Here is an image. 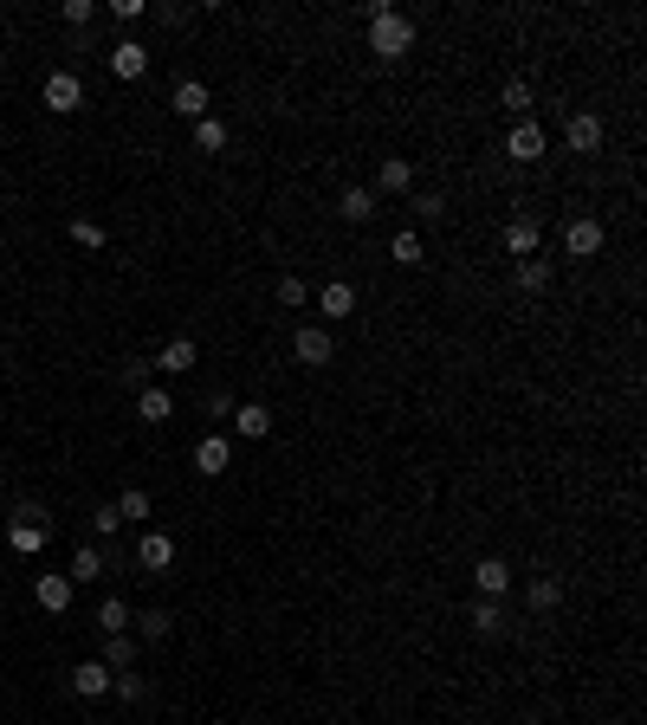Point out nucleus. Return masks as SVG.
I'll return each mask as SVG.
<instances>
[{
    "mask_svg": "<svg viewBox=\"0 0 647 725\" xmlns=\"http://www.w3.org/2000/svg\"><path fill=\"white\" fill-rule=\"evenodd\" d=\"M538 246H544V227L531 221V214L505 221V253H512V259H538Z\"/></svg>",
    "mask_w": 647,
    "mask_h": 725,
    "instance_id": "nucleus-13",
    "label": "nucleus"
},
{
    "mask_svg": "<svg viewBox=\"0 0 647 725\" xmlns=\"http://www.w3.org/2000/svg\"><path fill=\"white\" fill-rule=\"evenodd\" d=\"M0 363H7V344H0Z\"/></svg>",
    "mask_w": 647,
    "mask_h": 725,
    "instance_id": "nucleus-40",
    "label": "nucleus"
},
{
    "mask_svg": "<svg viewBox=\"0 0 647 725\" xmlns=\"http://www.w3.org/2000/svg\"><path fill=\"white\" fill-rule=\"evenodd\" d=\"M518 292H550V259H518Z\"/></svg>",
    "mask_w": 647,
    "mask_h": 725,
    "instance_id": "nucleus-29",
    "label": "nucleus"
},
{
    "mask_svg": "<svg viewBox=\"0 0 647 725\" xmlns=\"http://www.w3.org/2000/svg\"><path fill=\"white\" fill-rule=\"evenodd\" d=\"M292 357L305 369H324L330 357H337V337H330L324 324H298V331H292Z\"/></svg>",
    "mask_w": 647,
    "mask_h": 725,
    "instance_id": "nucleus-4",
    "label": "nucleus"
},
{
    "mask_svg": "<svg viewBox=\"0 0 647 725\" xmlns=\"http://www.w3.org/2000/svg\"><path fill=\"white\" fill-rule=\"evenodd\" d=\"M136 415H143L149 428H162V421L175 415V395H169V389H156V382H149V389H136Z\"/></svg>",
    "mask_w": 647,
    "mask_h": 725,
    "instance_id": "nucleus-20",
    "label": "nucleus"
},
{
    "mask_svg": "<svg viewBox=\"0 0 647 725\" xmlns=\"http://www.w3.org/2000/svg\"><path fill=\"white\" fill-rule=\"evenodd\" d=\"M544 149H550V136H544L538 117H518L512 130H505V156H512V162H538Z\"/></svg>",
    "mask_w": 647,
    "mask_h": 725,
    "instance_id": "nucleus-5",
    "label": "nucleus"
},
{
    "mask_svg": "<svg viewBox=\"0 0 647 725\" xmlns=\"http://www.w3.org/2000/svg\"><path fill=\"white\" fill-rule=\"evenodd\" d=\"M59 20L78 33V26H91V20H98V7H91V0H65V7H59Z\"/></svg>",
    "mask_w": 647,
    "mask_h": 725,
    "instance_id": "nucleus-35",
    "label": "nucleus"
},
{
    "mask_svg": "<svg viewBox=\"0 0 647 725\" xmlns=\"http://www.w3.org/2000/svg\"><path fill=\"white\" fill-rule=\"evenodd\" d=\"M33 596H39V609H46V615H65V609H72V577H65V570H39Z\"/></svg>",
    "mask_w": 647,
    "mask_h": 725,
    "instance_id": "nucleus-8",
    "label": "nucleus"
},
{
    "mask_svg": "<svg viewBox=\"0 0 647 725\" xmlns=\"http://www.w3.org/2000/svg\"><path fill=\"white\" fill-rule=\"evenodd\" d=\"M136 564L143 570H169L175 564V538L169 531H143V538H136Z\"/></svg>",
    "mask_w": 647,
    "mask_h": 725,
    "instance_id": "nucleus-16",
    "label": "nucleus"
},
{
    "mask_svg": "<svg viewBox=\"0 0 647 725\" xmlns=\"http://www.w3.org/2000/svg\"><path fill=\"white\" fill-rule=\"evenodd\" d=\"M46 538H52L46 512H39V505H20V512H13V525H7V544L20 557H39V551H46Z\"/></svg>",
    "mask_w": 647,
    "mask_h": 725,
    "instance_id": "nucleus-2",
    "label": "nucleus"
},
{
    "mask_svg": "<svg viewBox=\"0 0 647 725\" xmlns=\"http://www.w3.org/2000/svg\"><path fill=\"white\" fill-rule=\"evenodd\" d=\"M91 622H98L104 635H130V603H123V596H104V603H98V615H91Z\"/></svg>",
    "mask_w": 647,
    "mask_h": 725,
    "instance_id": "nucleus-22",
    "label": "nucleus"
},
{
    "mask_svg": "<svg viewBox=\"0 0 647 725\" xmlns=\"http://www.w3.org/2000/svg\"><path fill=\"white\" fill-rule=\"evenodd\" d=\"M208 104H214V98H208V85H201V78H182V85L169 91V111H175V117H188V123L208 117Z\"/></svg>",
    "mask_w": 647,
    "mask_h": 725,
    "instance_id": "nucleus-12",
    "label": "nucleus"
},
{
    "mask_svg": "<svg viewBox=\"0 0 647 725\" xmlns=\"http://www.w3.org/2000/svg\"><path fill=\"white\" fill-rule=\"evenodd\" d=\"M227 467H233V441H227V434H208V441L195 447V473H201V480H220Z\"/></svg>",
    "mask_w": 647,
    "mask_h": 725,
    "instance_id": "nucleus-14",
    "label": "nucleus"
},
{
    "mask_svg": "<svg viewBox=\"0 0 647 725\" xmlns=\"http://www.w3.org/2000/svg\"><path fill=\"white\" fill-rule=\"evenodd\" d=\"M389 259H402V266H421V259H428V253H421V234H415V227H395Z\"/></svg>",
    "mask_w": 647,
    "mask_h": 725,
    "instance_id": "nucleus-27",
    "label": "nucleus"
},
{
    "mask_svg": "<svg viewBox=\"0 0 647 725\" xmlns=\"http://www.w3.org/2000/svg\"><path fill=\"white\" fill-rule=\"evenodd\" d=\"M602 240H609V234H602L596 214H576V221H563V253H570V259H596Z\"/></svg>",
    "mask_w": 647,
    "mask_h": 725,
    "instance_id": "nucleus-6",
    "label": "nucleus"
},
{
    "mask_svg": "<svg viewBox=\"0 0 647 725\" xmlns=\"http://www.w3.org/2000/svg\"><path fill=\"white\" fill-rule=\"evenodd\" d=\"M195 149L220 156V149H227V123H220V117H201V123H195Z\"/></svg>",
    "mask_w": 647,
    "mask_h": 725,
    "instance_id": "nucleus-31",
    "label": "nucleus"
},
{
    "mask_svg": "<svg viewBox=\"0 0 647 725\" xmlns=\"http://www.w3.org/2000/svg\"><path fill=\"white\" fill-rule=\"evenodd\" d=\"M466 622H473L479 635H499V628H505V603H492V596H479V603H473V615H466Z\"/></svg>",
    "mask_w": 647,
    "mask_h": 725,
    "instance_id": "nucleus-26",
    "label": "nucleus"
},
{
    "mask_svg": "<svg viewBox=\"0 0 647 725\" xmlns=\"http://www.w3.org/2000/svg\"><path fill=\"white\" fill-rule=\"evenodd\" d=\"M104 667H110V674L136 667V641H130V635H104Z\"/></svg>",
    "mask_w": 647,
    "mask_h": 725,
    "instance_id": "nucleus-28",
    "label": "nucleus"
},
{
    "mask_svg": "<svg viewBox=\"0 0 647 725\" xmlns=\"http://www.w3.org/2000/svg\"><path fill=\"white\" fill-rule=\"evenodd\" d=\"M563 143H570V156H596V149H602V117L596 111H576L570 123H563Z\"/></svg>",
    "mask_w": 647,
    "mask_h": 725,
    "instance_id": "nucleus-7",
    "label": "nucleus"
},
{
    "mask_svg": "<svg viewBox=\"0 0 647 725\" xmlns=\"http://www.w3.org/2000/svg\"><path fill=\"white\" fill-rule=\"evenodd\" d=\"M369 52H376V59H408V52H415V20H408V13H395L389 0H369Z\"/></svg>",
    "mask_w": 647,
    "mask_h": 725,
    "instance_id": "nucleus-1",
    "label": "nucleus"
},
{
    "mask_svg": "<svg viewBox=\"0 0 647 725\" xmlns=\"http://www.w3.org/2000/svg\"><path fill=\"white\" fill-rule=\"evenodd\" d=\"M149 369H156V363H130V369H123V382H130V389H149Z\"/></svg>",
    "mask_w": 647,
    "mask_h": 725,
    "instance_id": "nucleus-39",
    "label": "nucleus"
},
{
    "mask_svg": "<svg viewBox=\"0 0 647 725\" xmlns=\"http://www.w3.org/2000/svg\"><path fill=\"white\" fill-rule=\"evenodd\" d=\"M72 240H78V246H91V253H98V246H104V227H98V221H72Z\"/></svg>",
    "mask_w": 647,
    "mask_h": 725,
    "instance_id": "nucleus-38",
    "label": "nucleus"
},
{
    "mask_svg": "<svg viewBox=\"0 0 647 725\" xmlns=\"http://www.w3.org/2000/svg\"><path fill=\"white\" fill-rule=\"evenodd\" d=\"M104 551H98V544H85V551H72V570H65V577H72V583H98L104 577Z\"/></svg>",
    "mask_w": 647,
    "mask_h": 725,
    "instance_id": "nucleus-21",
    "label": "nucleus"
},
{
    "mask_svg": "<svg viewBox=\"0 0 647 725\" xmlns=\"http://www.w3.org/2000/svg\"><path fill=\"white\" fill-rule=\"evenodd\" d=\"M408 208H415L421 221H440V214H447V195H440V188H415V195H408Z\"/></svg>",
    "mask_w": 647,
    "mask_h": 725,
    "instance_id": "nucleus-33",
    "label": "nucleus"
},
{
    "mask_svg": "<svg viewBox=\"0 0 647 725\" xmlns=\"http://www.w3.org/2000/svg\"><path fill=\"white\" fill-rule=\"evenodd\" d=\"M195 363H201V357H195V337H169V344H162V357H156L162 376H188Z\"/></svg>",
    "mask_w": 647,
    "mask_h": 725,
    "instance_id": "nucleus-19",
    "label": "nucleus"
},
{
    "mask_svg": "<svg viewBox=\"0 0 647 725\" xmlns=\"http://www.w3.org/2000/svg\"><path fill=\"white\" fill-rule=\"evenodd\" d=\"M72 693H78V700H104V693H110V667L104 661H78L72 667Z\"/></svg>",
    "mask_w": 647,
    "mask_h": 725,
    "instance_id": "nucleus-18",
    "label": "nucleus"
},
{
    "mask_svg": "<svg viewBox=\"0 0 647 725\" xmlns=\"http://www.w3.org/2000/svg\"><path fill=\"white\" fill-rule=\"evenodd\" d=\"M499 104H505V111H512V117H531V85H525V78H505Z\"/></svg>",
    "mask_w": 647,
    "mask_h": 725,
    "instance_id": "nucleus-32",
    "label": "nucleus"
},
{
    "mask_svg": "<svg viewBox=\"0 0 647 725\" xmlns=\"http://www.w3.org/2000/svg\"><path fill=\"white\" fill-rule=\"evenodd\" d=\"M91 531H98V538H117V531H123L117 505H98V512H91Z\"/></svg>",
    "mask_w": 647,
    "mask_h": 725,
    "instance_id": "nucleus-37",
    "label": "nucleus"
},
{
    "mask_svg": "<svg viewBox=\"0 0 647 725\" xmlns=\"http://www.w3.org/2000/svg\"><path fill=\"white\" fill-rule=\"evenodd\" d=\"M110 693H117L123 706H143V693H149V680L136 674V667H123V674H110Z\"/></svg>",
    "mask_w": 647,
    "mask_h": 725,
    "instance_id": "nucleus-24",
    "label": "nucleus"
},
{
    "mask_svg": "<svg viewBox=\"0 0 647 725\" xmlns=\"http://www.w3.org/2000/svg\"><path fill=\"white\" fill-rule=\"evenodd\" d=\"M130 628H143V641H162L175 628V615L169 609H143V615H130Z\"/></svg>",
    "mask_w": 647,
    "mask_h": 725,
    "instance_id": "nucleus-30",
    "label": "nucleus"
},
{
    "mask_svg": "<svg viewBox=\"0 0 647 725\" xmlns=\"http://www.w3.org/2000/svg\"><path fill=\"white\" fill-rule=\"evenodd\" d=\"M369 214H376V188H343V221L363 227Z\"/></svg>",
    "mask_w": 647,
    "mask_h": 725,
    "instance_id": "nucleus-25",
    "label": "nucleus"
},
{
    "mask_svg": "<svg viewBox=\"0 0 647 725\" xmlns=\"http://www.w3.org/2000/svg\"><path fill=\"white\" fill-rule=\"evenodd\" d=\"M376 195H415V162H408V156H382Z\"/></svg>",
    "mask_w": 647,
    "mask_h": 725,
    "instance_id": "nucleus-15",
    "label": "nucleus"
},
{
    "mask_svg": "<svg viewBox=\"0 0 647 725\" xmlns=\"http://www.w3.org/2000/svg\"><path fill=\"white\" fill-rule=\"evenodd\" d=\"M279 305H285V311H305V305H311V285L298 279V272H285V279H279Z\"/></svg>",
    "mask_w": 647,
    "mask_h": 725,
    "instance_id": "nucleus-34",
    "label": "nucleus"
},
{
    "mask_svg": "<svg viewBox=\"0 0 647 725\" xmlns=\"http://www.w3.org/2000/svg\"><path fill=\"white\" fill-rule=\"evenodd\" d=\"M143 72H149V52H143V39H117V46H110V78L136 85Z\"/></svg>",
    "mask_w": 647,
    "mask_h": 725,
    "instance_id": "nucleus-9",
    "label": "nucleus"
},
{
    "mask_svg": "<svg viewBox=\"0 0 647 725\" xmlns=\"http://www.w3.org/2000/svg\"><path fill=\"white\" fill-rule=\"evenodd\" d=\"M39 104H46L52 117H72V111H85V78H78V72H52L46 85H39Z\"/></svg>",
    "mask_w": 647,
    "mask_h": 725,
    "instance_id": "nucleus-3",
    "label": "nucleus"
},
{
    "mask_svg": "<svg viewBox=\"0 0 647 725\" xmlns=\"http://www.w3.org/2000/svg\"><path fill=\"white\" fill-rule=\"evenodd\" d=\"M525 603H531V609H538V615H550V609H557V603H563V583H557V577H531V590H525Z\"/></svg>",
    "mask_w": 647,
    "mask_h": 725,
    "instance_id": "nucleus-23",
    "label": "nucleus"
},
{
    "mask_svg": "<svg viewBox=\"0 0 647 725\" xmlns=\"http://www.w3.org/2000/svg\"><path fill=\"white\" fill-rule=\"evenodd\" d=\"M233 434H240V441H266L272 434V408L266 402H233Z\"/></svg>",
    "mask_w": 647,
    "mask_h": 725,
    "instance_id": "nucleus-11",
    "label": "nucleus"
},
{
    "mask_svg": "<svg viewBox=\"0 0 647 725\" xmlns=\"http://www.w3.org/2000/svg\"><path fill=\"white\" fill-rule=\"evenodd\" d=\"M473 590L492 596V603H505V590H512V564H505V557H479V564H473Z\"/></svg>",
    "mask_w": 647,
    "mask_h": 725,
    "instance_id": "nucleus-10",
    "label": "nucleus"
},
{
    "mask_svg": "<svg viewBox=\"0 0 647 725\" xmlns=\"http://www.w3.org/2000/svg\"><path fill=\"white\" fill-rule=\"evenodd\" d=\"M318 311H324L330 324H343V318L356 311V285H350V279H330L324 292H318Z\"/></svg>",
    "mask_w": 647,
    "mask_h": 725,
    "instance_id": "nucleus-17",
    "label": "nucleus"
},
{
    "mask_svg": "<svg viewBox=\"0 0 647 725\" xmlns=\"http://www.w3.org/2000/svg\"><path fill=\"white\" fill-rule=\"evenodd\" d=\"M117 518H149V492H143V486H130V492L117 499Z\"/></svg>",
    "mask_w": 647,
    "mask_h": 725,
    "instance_id": "nucleus-36",
    "label": "nucleus"
}]
</instances>
